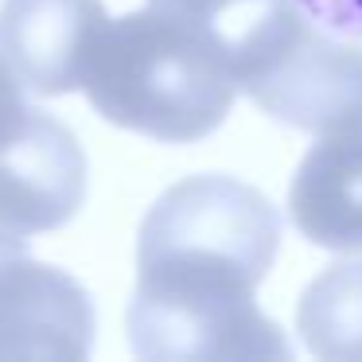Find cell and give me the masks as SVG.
Here are the masks:
<instances>
[{
	"instance_id": "3",
	"label": "cell",
	"mask_w": 362,
	"mask_h": 362,
	"mask_svg": "<svg viewBox=\"0 0 362 362\" xmlns=\"http://www.w3.org/2000/svg\"><path fill=\"white\" fill-rule=\"evenodd\" d=\"M234 86L273 121L327 136L362 129V43L320 28L292 4L273 0L230 35Z\"/></svg>"
},
{
	"instance_id": "6",
	"label": "cell",
	"mask_w": 362,
	"mask_h": 362,
	"mask_svg": "<svg viewBox=\"0 0 362 362\" xmlns=\"http://www.w3.org/2000/svg\"><path fill=\"white\" fill-rule=\"evenodd\" d=\"M94 346V304L71 273L43 261H0V358L82 362Z\"/></svg>"
},
{
	"instance_id": "1",
	"label": "cell",
	"mask_w": 362,
	"mask_h": 362,
	"mask_svg": "<svg viewBox=\"0 0 362 362\" xmlns=\"http://www.w3.org/2000/svg\"><path fill=\"white\" fill-rule=\"evenodd\" d=\"M90 105L110 125L164 144H191L234 110L230 35L172 8L110 20L82 78Z\"/></svg>"
},
{
	"instance_id": "8",
	"label": "cell",
	"mask_w": 362,
	"mask_h": 362,
	"mask_svg": "<svg viewBox=\"0 0 362 362\" xmlns=\"http://www.w3.org/2000/svg\"><path fill=\"white\" fill-rule=\"evenodd\" d=\"M292 226L323 250H362V129L308 148L288 187Z\"/></svg>"
},
{
	"instance_id": "11",
	"label": "cell",
	"mask_w": 362,
	"mask_h": 362,
	"mask_svg": "<svg viewBox=\"0 0 362 362\" xmlns=\"http://www.w3.org/2000/svg\"><path fill=\"white\" fill-rule=\"evenodd\" d=\"M160 8H172V12H183V16H195V20H206L222 32V20H230L234 12L242 8H269L273 0H152Z\"/></svg>"
},
{
	"instance_id": "5",
	"label": "cell",
	"mask_w": 362,
	"mask_h": 362,
	"mask_svg": "<svg viewBox=\"0 0 362 362\" xmlns=\"http://www.w3.org/2000/svg\"><path fill=\"white\" fill-rule=\"evenodd\" d=\"M86 199V152L59 117L32 110L0 59V222L16 234H47Z\"/></svg>"
},
{
	"instance_id": "4",
	"label": "cell",
	"mask_w": 362,
	"mask_h": 362,
	"mask_svg": "<svg viewBox=\"0 0 362 362\" xmlns=\"http://www.w3.org/2000/svg\"><path fill=\"white\" fill-rule=\"evenodd\" d=\"M125 320L129 346L144 362L292 358V343L257 308L253 292L136 284Z\"/></svg>"
},
{
	"instance_id": "12",
	"label": "cell",
	"mask_w": 362,
	"mask_h": 362,
	"mask_svg": "<svg viewBox=\"0 0 362 362\" xmlns=\"http://www.w3.org/2000/svg\"><path fill=\"white\" fill-rule=\"evenodd\" d=\"M24 253H28V238L16 234V230H8L4 222H0V261L24 257Z\"/></svg>"
},
{
	"instance_id": "2",
	"label": "cell",
	"mask_w": 362,
	"mask_h": 362,
	"mask_svg": "<svg viewBox=\"0 0 362 362\" xmlns=\"http://www.w3.org/2000/svg\"><path fill=\"white\" fill-rule=\"evenodd\" d=\"M281 250V211L234 175H191L152 203L136 238V284L257 292Z\"/></svg>"
},
{
	"instance_id": "9",
	"label": "cell",
	"mask_w": 362,
	"mask_h": 362,
	"mask_svg": "<svg viewBox=\"0 0 362 362\" xmlns=\"http://www.w3.org/2000/svg\"><path fill=\"white\" fill-rule=\"evenodd\" d=\"M296 331L323 362H362V257L335 261L304 288Z\"/></svg>"
},
{
	"instance_id": "7",
	"label": "cell",
	"mask_w": 362,
	"mask_h": 362,
	"mask_svg": "<svg viewBox=\"0 0 362 362\" xmlns=\"http://www.w3.org/2000/svg\"><path fill=\"white\" fill-rule=\"evenodd\" d=\"M105 24L110 16L102 0H4L0 59L32 94H71L86 78Z\"/></svg>"
},
{
	"instance_id": "10",
	"label": "cell",
	"mask_w": 362,
	"mask_h": 362,
	"mask_svg": "<svg viewBox=\"0 0 362 362\" xmlns=\"http://www.w3.org/2000/svg\"><path fill=\"white\" fill-rule=\"evenodd\" d=\"M292 4L320 28L362 43V0H292Z\"/></svg>"
}]
</instances>
